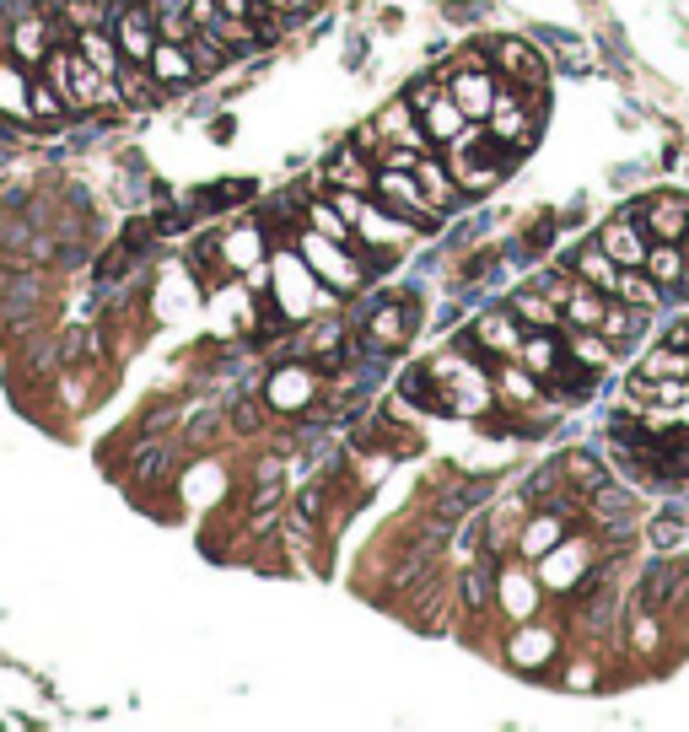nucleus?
<instances>
[{
	"label": "nucleus",
	"instance_id": "obj_1",
	"mask_svg": "<svg viewBox=\"0 0 689 732\" xmlns=\"http://www.w3.org/2000/svg\"><path fill=\"white\" fill-rule=\"evenodd\" d=\"M296 253L307 259V270H313V275H319L328 291H356V285L366 281L362 253H356L351 243H334V238H324V232H313V227L302 232Z\"/></svg>",
	"mask_w": 689,
	"mask_h": 732
},
{
	"label": "nucleus",
	"instance_id": "obj_2",
	"mask_svg": "<svg viewBox=\"0 0 689 732\" xmlns=\"http://www.w3.org/2000/svg\"><path fill=\"white\" fill-rule=\"evenodd\" d=\"M372 200L388 205L394 216H405L415 227H431L442 210L426 200V189H420V178H415V167H377V178H372Z\"/></svg>",
	"mask_w": 689,
	"mask_h": 732
},
{
	"label": "nucleus",
	"instance_id": "obj_3",
	"mask_svg": "<svg viewBox=\"0 0 689 732\" xmlns=\"http://www.w3.org/2000/svg\"><path fill=\"white\" fill-rule=\"evenodd\" d=\"M409 108L420 114V124H426V135L431 140H452L463 124H469V114L452 103V92H447L442 82H420V86H409Z\"/></svg>",
	"mask_w": 689,
	"mask_h": 732
},
{
	"label": "nucleus",
	"instance_id": "obj_4",
	"mask_svg": "<svg viewBox=\"0 0 689 732\" xmlns=\"http://www.w3.org/2000/svg\"><path fill=\"white\" fill-rule=\"evenodd\" d=\"M157 11L152 6H140V0H119L114 6V43H119L124 60H152V49H157Z\"/></svg>",
	"mask_w": 689,
	"mask_h": 732
},
{
	"label": "nucleus",
	"instance_id": "obj_5",
	"mask_svg": "<svg viewBox=\"0 0 689 732\" xmlns=\"http://www.w3.org/2000/svg\"><path fill=\"white\" fill-rule=\"evenodd\" d=\"M593 571V561H587V544L582 538H561L550 555H539V582H544V593H571L582 576Z\"/></svg>",
	"mask_w": 689,
	"mask_h": 732
},
{
	"label": "nucleus",
	"instance_id": "obj_6",
	"mask_svg": "<svg viewBox=\"0 0 689 732\" xmlns=\"http://www.w3.org/2000/svg\"><path fill=\"white\" fill-rule=\"evenodd\" d=\"M409 232H415V221L394 216L388 205H377V200H366L362 216H356V243H362V248H377V253H394V248H405Z\"/></svg>",
	"mask_w": 689,
	"mask_h": 732
},
{
	"label": "nucleus",
	"instance_id": "obj_7",
	"mask_svg": "<svg viewBox=\"0 0 689 732\" xmlns=\"http://www.w3.org/2000/svg\"><path fill=\"white\" fill-rule=\"evenodd\" d=\"M447 92H452V103H458L469 119H486L495 92H501V82L490 76V65H452V71H447Z\"/></svg>",
	"mask_w": 689,
	"mask_h": 732
},
{
	"label": "nucleus",
	"instance_id": "obj_8",
	"mask_svg": "<svg viewBox=\"0 0 689 732\" xmlns=\"http://www.w3.org/2000/svg\"><path fill=\"white\" fill-rule=\"evenodd\" d=\"M366 324V351H399L409 339V328H415V313H409V302H377L372 313L362 318Z\"/></svg>",
	"mask_w": 689,
	"mask_h": 732
},
{
	"label": "nucleus",
	"instance_id": "obj_9",
	"mask_svg": "<svg viewBox=\"0 0 689 732\" xmlns=\"http://www.w3.org/2000/svg\"><path fill=\"white\" fill-rule=\"evenodd\" d=\"M307 275H313V270H307V259H302V253H281V259H275V275H270V296H281V307H285V318H291V313H307V307H313V291H307Z\"/></svg>",
	"mask_w": 689,
	"mask_h": 732
},
{
	"label": "nucleus",
	"instance_id": "obj_10",
	"mask_svg": "<svg viewBox=\"0 0 689 732\" xmlns=\"http://www.w3.org/2000/svg\"><path fill=\"white\" fill-rule=\"evenodd\" d=\"M523 318L512 313V307H490L486 318L474 324V345L480 351H490V356H518L523 351Z\"/></svg>",
	"mask_w": 689,
	"mask_h": 732
},
{
	"label": "nucleus",
	"instance_id": "obj_11",
	"mask_svg": "<svg viewBox=\"0 0 689 732\" xmlns=\"http://www.w3.org/2000/svg\"><path fill=\"white\" fill-rule=\"evenodd\" d=\"M539 593H544V582H539V576H528L523 566H501V571H495V598H501V609L512 614L518 625H523V619H533V609H539Z\"/></svg>",
	"mask_w": 689,
	"mask_h": 732
},
{
	"label": "nucleus",
	"instance_id": "obj_12",
	"mask_svg": "<svg viewBox=\"0 0 689 732\" xmlns=\"http://www.w3.org/2000/svg\"><path fill=\"white\" fill-rule=\"evenodd\" d=\"M641 216H647V232L657 238V243H685L689 232V200L685 195H651L647 205H641Z\"/></svg>",
	"mask_w": 689,
	"mask_h": 732
},
{
	"label": "nucleus",
	"instance_id": "obj_13",
	"mask_svg": "<svg viewBox=\"0 0 689 732\" xmlns=\"http://www.w3.org/2000/svg\"><path fill=\"white\" fill-rule=\"evenodd\" d=\"M372 124H377V135H383V140H394V146H409V151H426V146H431V135H426L420 114L409 108V97H405V103H388V108H383Z\"/></svg>",
	"mask_w": 689,
	"mask_h": 732
},
{
	"label": "nucleus",
	"instance_id": "obj_14",
	"mask_svg": "<svg viewBox=\"0 0 689 732\" xmlns=\"http://www.w3.org/2000/svg\"><path fill=\"white\" fill-rule=\"evenodd\" d=\"M495 65H501V76H507V82H523L528 92H544V65H539L533 43L501 39V43H495Z\"/></svg>",
	"mask_w": 689,
	"mask_h": 732
},
{
	"label": "nucleus",
	"instance_id": "obj_15",
	"mask_svg": "<svg viewBox=\"0 0 689 732\" xmlns=\"http://www.w3.org/2000/svg\"><path fill=\"white\" fill-rule=\"evenodd\" d=\"M114 92H119V103H129V108H157V97H163L167 86L152 76V65L124 60L119 71H114Z\"/></svg>",
	"mask_w": 689,
	"mask_h": 732
},
{
	"label": "nucleus",
	"instance_id": "obj_16",
	"mask_svg": "<svg viewBox=\"0 0 689 732\" xmlns=\"http://www.w3.org/2000/svg\"><path fill=\"white\" fill-rule=\"evenodd\" d=\"M571 270H576L582 281L593 285V291H604V296H614V291H619V270H625V264H619V259H614V253H608L604 243H587V248H576V259H571Z\"/></svg>",
	"mask_w": 689,
	"mask_h": 732
},
{
	"label": "nucleus",
	"instance_id": "obj_17",
	"mask_svg": "<svg viewBox=\"0 0 689 732\" xmlns=\"http://www.w3.org/2000/svg\"><path fill=\"white\" fill-rule=\"evenodd\" d=\"M28 92H33V76H22V60H17V54H0V114L17 119V124H28L33 119Z\"/></svg>",
	"mask_w": 689,
	"mask_h": 732
},
{
	"label": "nucleus",
	"instance_id": "obj_18",
	"mask_svg": "<svg viewBox=\"0 0 689 732\" xmlns=\"http://www.w3.org/2000/svg\"><path fill=\"white\" fill-rule=\"evenodd\" d=\"M641 270H647L662 291H689V253H685V243H651Z\"/></svg>",
	"mask_w": 689,
	"mask_h": 732
},
{
	"label": "nucleus",
	"instance_id": "obj_19",
	"mask_svg": "<svg viewBox=\"0 0 689 732\" xmlns=\"http://www.w3.org/2000/svg\"><path fill=\"white\" fill-rule=\"evenodd\" d=\"M518 362H523L539 383H550V377L561 372V362H566V345L555 339V328H533L523 339V351H518Z\"/></svg>",
	"mask_w": 689,
	"mask_h": 732
},
{
	"label": "nucleus",
	"instance_id": "obj_20",
	"mask_svg": "<svg viewBox=\"0 0 689 732\" xmlns=\"http://www.w3.org/2000/svg\"><path fill=\"white\" fill-rule=\"evenodd\" d=\"M264 399L285 415H296V409L313 405V372H302V366H281L275 377H270V388H264Z\"/></svg>",
	"mask_w": 689,
	"mask_h": 732
},
{
	"label": "nucleus",
	"instance_id": "obj_21",
	"mask_svg": "<svg viewBox=\"0 0 689 732\" xmlns=\"http://www.w3.org/2000/svg\"><path fill=\"white\" fill-rule=\"evenodd\" d=\"M415 178H420V189H426V200L437 205V210H452V205L463 200V189H458V178H452V167L447 163H437V157H426V151H420V157H415Z\"/></svg>",
	"mask_w": 689,
	"mask_h": 732
},
{
	"label": "nucleus",
	"instance_id": "obj_22",
	"mask_svg": "<svg viewBox=\"0 0 689 732\" xmlns=\"http://www.w3.org/2000/svg\"><path fill=\"white\" fill-rule=\"evenodd\" d=\"M152 76L163 86H189V82H200V71H195V60H189V49L184 43H173V39H157V49H152Z\"/></svg>",
	"mask_w": 689,
	"mask_h": 732
},
{
	"label": "nucleus",
	"instance_id": "obj_23",
	"mask_svg": "<svg viewBox=\"0 0 689 732\" xmlns=\"http://www.w3.org/2000/svg\"><path fill=\"white\" fill-rule=\"evenodd\" d=\"M598 243H604L608 253L625 264V270H630V264H647V248H651L647 238L636 232V216H619V221H608L604 232H598Z\"/></svg>",
	"mask_w": 689,
	"mask_h": 732
},
{
	"label": "nucleus",
	"instance_id": "obj_24",
	"mask_svg": "<svg viewBox=\"0 0 689 732\" xmlns=\"http://www.w3.org/2000/svg\"><path fill=\"white\" fill-rule=\"evenodd\" d=\"M587 495H593V512L608 523V533H630V512H636V495L630 490L604 480V485H593Z\"/></svg>",
	"mask_w": 689,
	"mask_h": 732
},
{
	"label": "nucleus",
	"instance_id": "obj_25",
	"mask_svg": "<svg viewBox=\"0 0 689 732\" xmlns=\"http://www.w3.org/2000/svg\"><path fill=\"white\" fill-rule=\"evenodd\" d=\"M566 533H571V517H566V512H539V517H533V523L523 529V555H528V561L550 555V550H555V544H561Z\"/></svg>",
	"mask_w": 689,
	"mask_h": 732
},
{
	"label": "nucleus",
	"instance_id": "obj_26",
	"mask_svg": "<svg viewBox=\"0 0 689 732\" xmlns=\"http://www.w3.org/2000/svg\"><path fill=\"white\" fill-rule=\"evenodd\" d=\"M561 307H566L571 328H598V324H604L608 296H604V291H593V285H587V281H582V275H576V285H571V291H566V302H561Z\"/></svg>",
	"mask_w": 689,
	"mask_h": 732
},
{
	"label": "nucleus",
	"instance_id": "obj_27",
	"mask_svg": "<svg viewBox=\"0 0 689 732\" xmlns=\"http://www.w3.org/2000/svg\"><path fill=\"white\" fill-rule=\"evenodd\" d=\"M221 259H227V270H253V264H264V232L259 227H238V232H227L221 238Z\"/></svg>",
	"mask_w": 689,
	"mask_h": 732
},
{
	"label": "nucleus",
	"instance_id": "obj_28",
	"mask_svg": "<svg viewBox=\"0 0 689 732\" xmlns=\"http://www.w3.org/2000/svg\"><path fill=\"white\" fill-rule=\"evenodd\" d=\"M173 474V442H140L135 458H129V480L135 485H157Z\"/></svg>",
	"mask_w": 689,
	"mask_h": 732
},
{
	"label": "nucleus",
	"instance_id": "obj_29",
	"mask_svg": "<svg viewBox=\"0 0 689 732\" xmlns=\"http://www.w3.org/2000/svg\"><path fill=\"white\" fill-rule=\"evenodd\" d=\"M328 178H334V184H345V189H362V195H372V178H377V167H366L362 146H345V151L328 163Z\"/></svg>",
	"mask_w": 689,
	"mask_h": 732
},
{
	"label": "nucleus",
	"instance_id": "obj_30",
	"mask_svg": "<svg viewBox=\"0 0 689 732\" xmlns=\"http://www.w3.org/2000/svg\"><path fill=\"white\" fill-rule=\"evenodd\" d=\"M555 657V636L550 630H533V625H518V636H512V662H523V668H544Z\"/></svg>",
	"mask_w": 689,
	"mask_h": 732
},
{
	"label": "nucleus",
	"instance_id": "obj_31",
	"mask_svg": "<svg viewBox=\"0 0 689 732\" xmlns=\"http://www.w3.org/2000/svg\"><path fill=\"white\" fill-rule=\"evenodd\" d=\"M507 307L523 318V328H555L561 324V302H550L544 291H518Z\"/></svg>",
	"mask_w": 689,
	"mask_h": 732
},
{
	"label": "nucleus",
	"instance_id": "obj_32",
	"mask_svg": "<svg viewBox=\"0 0 689 732\" xmlns=\"http://www.w3.org/2000/svg\"><path fill=\"white\" fill-rule=\"evenodd\" d=\"M76 49H82V54L97 65V71H103V76H114V71L124 65V54H119V43H114V33H103V28H82V33H76Z\"/></svg>",
	"mask_w": 689,
	"mask_h": 732
},
{
	"label": "nucleus",
	"instance_id": "obj_33",
	"mask_svg": "<svg viewBox=\"0 0 689 732\" xmlns=\"http://www.w3.org/2000/svg\"><path fill=\"white\" fill-rule=\"evenodd\" d=\"M184 49H189V60H195V71H200V76H216V71H227V60H232V49L216 39V33H200V28L189 33V43H184Z\"/></svg>",
	"mask_w": 689,
	"mask_h": 732
},
{
	"label": "nucleus",
	"instance_id": "obj_34",
	"mask_svg": "<svg viewBox=\"0 0 689 732\" xmlns=\"http://www.w3.org/2000/svg\"><path fill=\"white\" fill-rule=\"evenodd\" d=\"M566 351H571V362H582V366H593V372H604L608 356H614V345H608L598 328H571V339H566Z\"/></svg>",
	"mask_w": 689,
	"mask_h": 732
},
{
	"label": "nucleus",
	"instance_id": "obj_35",
	"mask_svg": "<svg viewBox=\"0 0 689 732\" xmlns=\"http://www.w3.org/2000/svg\"><path fill=\"white\" fill-rule=\"evenodd\" d=\"M307 227H313V232H324V238H334V243H351L356 253H362V243H356V227H351V221H345V216H340L328 200L307 205Z\"/></svg>",
	"mask_w": 689,
	"mask_h": 732
},
{
	"label": "nucleus",
	"instance_id": "obj_36",
	"mask_svg": "<svg viewBox=\"0 0 689 732\" xmlns=\"http://www.w3.org/2000/svg\"><path fill=\"white\" fill-rule=\"evenodd\" d=\"M614 296H619V302H630V307L641 313V307H651V302L662 296V285L651 281L641 264H630V270H619V291H614Z\"/></svg>",
	"mask_w": 689,
	"mask_h": 732
},
{
	"label": "nucleus",
	"instance_id": "obj_37",
	"mask_svg": "<svg viewBox=\"0 0 689 732\" xmlns=\"http://www.w3.org/2000/svg\"><path fill=\"white\" fill-rule=\"evenodd\" d=\"M28 108H33V119H43V124H60L65 114H71V103H65V97L54 92V82H49V76H33Z\"/></svg>",
	"mask_w": 689,
	"mask_h": 732
},
{
	"label": "nucleus",
	"instance_id": "obj_38",
	"mask_svg": "<svg viewBox=\"0 0 689 732\" xmlns=\"http://www.w3.org/2000/svg\"><path fill=\"white\" fill-rule=\"evenodd\" d=\"M114 6H119V0H60V11H65V22H71L76 33L114 22Z\"/></svg>",
	"mask_w": 689,
	"mask_h": 732
},
{
	"label": "nucleus",
	"instance_id": "obj_39",
	"mask_svg": "<svg viewBox=\"0 0 689 732\" xmlns=\"http://www.w3.org/2000/svg\"><path fill=\"white\" fill-rule=\"evenodd\" d=\"M641 372H647V377H679V383H689V351L685 345H662V351L647 356Z\"/></svg>",
	"mask_w": 689,
	"mask_h": 732
},
{
	"label": "nucleus",
	"instance_id": "obj_40",
	"mask_svg": "<svg viewBox=\"0 0 689 732\" xmlns=\"http://www.w3.org/2000/svg\"><path fill=\"white\" fill-rule=\"evenodd\" d=\"M674 587H679V571L668 566V561H651L647 576H641V604H662Z\"/></svg>",
	"mask_w": 689,
	"mask_h": 732
},
{
	"label": "nucleus",
	"instance_id": "obj_41",
	"mask_svg": "<svg viewBox=\"0 0 689 732\" xmlns=\"http://www.w3.org/2000/svg\"><path fill=\"white\" fill-rule=\"evenodd\" d=\"M561 469H566L571 480H576V485L582 490H593V485H604L608 474H604V463H598V458H593V452H571L566 463H561Z\"/></svg>",
	"mask_w": 689,
	"mask_h": 732
},
{
	"label": "nucleus",
	"instance_id": "obj_42",
	"mask_svg": "<svg viewBox=\"0 0 689 732\" xmlns=\"http://www.w3.org/2000/svg\"><path fill=\"white\" fill-rule=\"evenodd\" d=\"M518 517H523V501H518V495H507V501L495 506V523H490V544H507Z\"/></svg>",
	"mask_w": 689,
	"mask_h": 732
},
{
	"label": "nucleus",
	"instance_id": "obj_43",
	"mask_svg": "<svg viewBox=\"0 0 689 732\" xmlns=\"http://www.w3.org/2000/svg\"><path fill=\"white\" fill-rule=\"evenodd\" d=\"M340 339H345V318H328V324H319L307 334V351H313V356H328Z\"/></svg>",
	"mask_w": 689,
	"mask_h": 732
},
{
	"label": "nucleus",
	"instance_id": "obj_44",
	"mask_svg": "<svg viewBox=\"0 0 689 732\" xmlns=\"http://www.w3.org/2000/svg\"><path fill=\"white\" fill-rule=\"evenodd\" d=\"M490 587H495V576H490L486 566H474L469 576H463V598H469L474 609H486V604H490Z\"/></svg>",
	"mask_w": 689,
	"mask_h": 732
},
{
	"label": "nucleus",
	"instance_id": "obj_45",
	"mask_svg": "<svg viewBox=\"0 0 689 732\" xmlns=\"http://www.w3.org/2000/svg\"><path fill=\"white\" fill-rule=\"evenodd\" d=\"M216 426H221V415H216V409H200V415L189 420V448H205V442L216 437Z\"/></svg>",
	"mask_w": 689,
	"mask_h": 732
},
{
	"label": "nucleus",
	"instance_id": "obj_46",
	"mask_svg": "<svg viewBox=\"0 0 689 732\" xmlns=\"http://www.w3.org/2000/svg\"><path fill=\"white\" fill-rule=\"evenodd\" d=\"M647 538H651V550H674V544H679V517H668V512H662V517L647 529Z\"/></svg>",
	"mask_w": 689,
	"mask_h": 732
},
{
	"label": "nucleus",
	"instance_id": "obj_47",
	"mask_svg": "<svg viewBox=\"0 0 689 732\" xmlns=\"http://www.w3.org/2000/svg\"><path fill=\"white\" fill-rule=\"evenodd\" d=\"M253 485H281V458L270 452V458H259V469H253Z\"/></svg>",
	"mask_w": 689,
	"mask_h": 732
},
{
	"label": "nucleus",
	"instance_id": "obj_48",
	"mask_svg": "<svg viewBox=\"0 0 689 732\" xmlns=\"http://www.w3.org/2000/svg\"><path fill=\"white\" fill-rule=\"evenodd\" d=\"M232 426H238V431H253V426H259V409H253V399H243V405L232 409Z\"/></svg>",
	"mask_w": 689,
	"mask_h": 732
},
{
	"label": "nucleus",
	"instance_id": "obj_49",
	"mask_svg": "<svg viewBox=\"0 0 689 732\" xmlns=\"http://www.w3.org/2000/svg\"><path fill=\"white\" fill-rule=\"evenodd\" d=\"M221 11H227V17H248V22H253V17H259V0H221Z\"/></svg>",
	"mask_w": 689,
	"mask_h": 732
},
{
	"label": "nucleus",
	"instance_id": "obj_50",
	"mask_svg": "<svg viewBox=\"0 0 689 732\" xmlns=\"http://www.w3.org/2000/svg\"><path fill=\"white\" fill-rule=\"evenodd\" d=\"M362 60H366V39H351V43H345V65H351V71H362Z\"/></svg>",
	"mask_w": 689,
	"mask_h": 732
},
{
	"label": "nucleus",
	"instance_id": "obj_51",
	"mask_svg": "<svg viewBox=\"0 0 689 732\" xmlns=\"http://www.w3.org/2000/svg\"><path fill=\"white\" fill-rule=\"evenodd\" d=\"M566 684H571V690H587V684H593V668H571Z\"/></svg>",
	"mask_w": 689,
	"mask_h": 732
},
{
	"label": "nucleus",
	"instance_id": "obj_52",
	"mask_svg": "<svg viewBox=\"0 0 689 732\" xmlns=\"http://www.w3.org/2000/svg\"><path fill=\"white\" fill-rule=\"evenodd\" d=\"M651 641H657V630H651V625H647V619H641V625H636V647H641V651H647V647H651Z\"/></svg>",
	"mask_w": 689,
	"mask_h": 732
},
{
	"label": "nucleus",
	"instance_id": "obj_53",
	"mask_svg": "<svg viewBox=\"0 0 689 732\" xmlns=\"http://www.w3.org/2000/svg\"><path fill=\"white\" fill-rule=\"evenodd\" d=\"M458 318H463L458 307H442V313H437V328H452V324H458Z\"/></svg>",
	"mask_w": 689,
	"mask_h": 732
},
{
	"label": "nucleus",
	"instance_id": "obj_54",
	"mask_svg": "<svg viewBox=\"0 0 689 732\" xmlns=\"http://www.w3.org/2000/svg\"><path fill=\"white\" fill-rule=\"evenodd\" d=\"M259 6H270V11H285V17H296V0H259Z\"/></svg>",
	"mask_w": 689,
	"mask_h": 732
},
{
	"label": "nucleus",
	"instance_id": "obj_55",
	"mask_svg": "<svg viewBox=\"0 0 689 732\" xmlns=\"http://www.w3.org/2000/svg\"><path fill=\"white\" fill-rule=\"evenodd\" d=\"M685 243H689V232H685Z\"/></svg>",
	"mask_w": 689,
	"mask_h": 732
},
{
	"label": "nucleus",
	"instance_id": "obj_56",
	"mask_svg": "<svg viewBox=\"0 0 689 732\" xmlns=\"http://www.w3.org/2000/svg\"><path fill=\"white\" fill-rule=\"evenodd\" d=\"M0 216H6V210H0Z\"/></svg>",
	"mask_w": 689,
	"mask_h": 732
}]
</instances>
